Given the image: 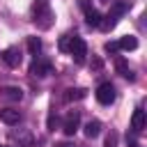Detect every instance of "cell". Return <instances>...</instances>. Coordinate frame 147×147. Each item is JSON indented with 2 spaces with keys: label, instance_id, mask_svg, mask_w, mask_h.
<instances>
[{
  "label": "cell",
  "instance_id": "44dd1931",
  "mask_svg": "<svg viewBox=\"0 0 147 147\" xmlns=\"http://www.w3.org/2000/svg\"><path fill=\"white\" fill-rule=\"evenodd\" d=\"M55 110H51V115H48V131H53V126H55Z\"/></svg>",
  "mask_w": 147,
  "mask_h": 147
},
{
  "label": "cell",
  "instance_id": "603a6c76",
  "mask_svg": "<svg viewBox=\"0 0 147 147\" xmlns=\"http://www.w3.org/2000/svg\"><path fill=\"white\" fill-rule=\"evenodd\" d=\"M126 145H129V147H138V142H136V138H129V136H126Z\"/></svg>",
  "mask_w": 147,
  "mask_h": 147
},
{
  "label": "cell",
  "instance_id": "5b68a950",
  "mask_svg": "<svg viewBox=\"0 0 147 147\" xmlns=\"http://www.w3.org/2000/svg\"><path fill=\"white\" fill-rule=\"evenodd\" d=\"M2 60H5V64H7V67L16 69V67L21 64V60H23L21 48H18V46H9V48H5V51H2Z\"/></svg>",
  "mask_w": 147,
  "mask_h": 147
},
{
  "label": "cell",
  "instance_id": "cb8c5ba5",
  "mask_svg": "<svg viewBox=\"0 0 147 147\" xmlns=\"http://www.w3.org/2000/svg\"><path fill=\"white\" fill-rule=\"evenodd\" d=\"M55 147H71V145H67V142H60V145H55Z\"/></svg>",
  "mask_w": 147,
  "mask_h": 147
},
{
  "label": "cell",
  "instance_id": "9c48e42d",
  "mask_svg": "<svg viewBox=\"0 0 147 147\" xmlns=\"http://www.w3.org/2000/svg\"><path fill=\"white\" fill-rule=\"evenodd\" d=\"M131 129H133L136 133H140V131L145 129V110H142V108H136V110H133V117H131Z\"/></svg>",
  "mask_w": 147,
  "mask_h": 147
},
{
  "label": "cell",
  "instance_id": "ba28073f",
  "mask_svg": "<svg viewBox=\"0 0 147 147\" xmlns=\"http://www.w3.org/2000/svg\"><path fill=\"white\" fill-rule=\"evenodd\" d=\"M0 122H5V124H9V126H14V124H18V122H21V113H18V110H14V108H2V110H0Z\"/></svg>",
  "mask_w": 147,
  "mask_h": 147
},
{
  "label": "cell",
  "instance_id": "4fadbf2b",
  "mask_svg": "<svg viewBox=\"0 0 147 147\" xmlns=\"http://www.w3.org/2000/svg\"><path fill=\"white\" fill-rule=\"evenodd\" d=\"M83 131H85V136H87V138H96V136L101 133V122H99V119H90V122L85 124V129H83Z\"/></svg>",
  "mask_w": 147,
  "mask_h": 147
},
{
  "label": "cell",
  "instance_id": "ac0fdd59",
  "mask_svg": "<svg viewBox=\"0 0 147 147\" xmlns=\"http://www.w3.org/2000/svg\"><path fill=\"white\" fill-rule=\"evenodd\" d=\"M117 140H119V138H117V133H115V131H110V133L106 136V140H103V147H117Z\"/></svg>",
  "mask_w": 147,
  "mask_h": 147
},
{
  "label": "cell",
  "instance_id": "7402d4cb",
  "mask_svg": "<svg viewBox=\"0 0 147 147\" xmlns=\"http://www.w3.org/2000/svg\"><path fill=\"white\" fill-rule=\"evenodd\" d=\"M92 69H101V60H99V57L92 60Z\"/></svg>",
  "mask_w": 147,
  "mask_h": 147
},
{
  "label": "cell",
  "instance_id": "9a60e30c",
  "mask_svg": "<svg viewBox=\"0 0 147 147\" xmlns=\"http://www.w3.org/2000/svg\"><path fill=\"white\" fill-rule=\"evenodd\" d=\"M115 25H117V18H115L113 14H106V16L101 18V23H99V28H101L103 32H110V30H113Z\"/></svg>",
  "mask_w": 147,
  "mask_h": 147
},
{
  "label": "cell",
  "instance_id": "7a4b0ae2",
  "mask_svg": "<svg viewBox=\"0 0 147 147\" xmlns=\"http://www.w3.org/2000/svg\"><path fill=\"white\" fill-rule=\"evenodd\" d=\"M78 64H83L85 62V55H87V44H85V39L83 37H71V44H69V51H67Z\"/></svg>",
  "mask_w": 147,
  "mask_h": 147
},
{
  "label": "cell",
  "instance_id": "52a82bcc",
  "mask_svg": "<svg viewBox=\"0 0 147 147\" xmlns=\"http://www.w3.org/2000/svg\"><path fill=\"white\" fill-rule=\"evenodd\" d=\"M51 71H53V67H51V62H46V60L34 57V60H32V64H30V74H32V76H37V78H44V76H48Z\"/></svg>",
  "mask_w": 147,
  "mask_h": 147
},
{
  "label": "cell",
  "instance_id": "ffe728a7",
  "mask_svg": "<svg viewBox=\"0 0 147 147\" xmlns=\"http://www.w3.org/2000/svg\"><path fill=\"white\" fill-rule=\"evenodd\" d=\"M103 48H106V53H117V51H119V44H117V41H106Z\"/></svg>",
  "mask_w": 147,
  "mask_h": 147
},
{
  "label": "cell",
  "instance_id": "8992f818",
  "mask_svg": "<svg viewBox=\"0 0 147 147\" xmlns=\"http://www.w3.org/2000/svg\"><path fill=\"white\" fill-rule=\"evenodd\" d=\"M78 124H80V113H78V110H71V113L64 117V124H62L64 136H74V133L78 131Z\"/></svg>",
  "mask_w": 147,
  "mask_h": 147
},
{
  "label": "cell",
  "instance_id": "5bb4252c",
  "mask_svg": "<svg viewBox=\"0 0 147 147\" xmlns=\"http://www.w3.org/2000/svg\"><path fill=\"white\" fill-rule=\"evenodd\" d=\"M115 69H117V71H119V74H122L124 78H129V80H136V76H133V71L129 69V64H126V62H124L122 57H117V60H115Z\"/></svg>",
  "mask_w": 147,
  "mask_h": 147
},
{
  "label": "cell",
  "instance_id": "d6986e66",
  "mask_svg": "<svg viewBox=\"0 0 147 147\" xmlns=\"http://www.w3.org/2000/svg\"><path fill=\"white\" fill-rule=\"evenodd\" d=\"M71 37H74V34H64V37L60 39V44H57V46H60V51H64V53L69 51V44H71Z\"/></svg>",
  "mask_w": 147,
  "mask_h": 147
},
{
  "label": "cell",
  "instance_id": "30bf717a",
  "mask_svg": "<svg viewBox=\"0 0 147 147\" xmlns=\"http://www.w3.org/2000/svg\"><path fill=\"white\" fill-rule=\"evenodd\" d=\"M2 96L9 99V101H21L23 99V90L16 87V85H7V87H2Z\"/></svg>",
  "mask_w": 147,
  "mask_h": 147
},
{
  "label": "cell",
  "instance_id": "8fae6325",
  "mask_svg": "<svg viewBox=\"0 0 147 147\" xmlns=\"http://www.w3.org/2000/svg\"><path fill=\"white\" fill-rule=\"evenodd\" d=\"M87 96V90L85 87H69L64 92V101H80Z\"/></svg>",
  "mask_w": 147,
  "mask_h": 147
},
{
  "label": "cell",
  "instance_id": "e0dca14e",
  "mask_svg": "<svg viewBox=\"0 0 147 147\" xmlns=\"http://www.w3.org/2000/svg\"><path fill=\"white\" fill-rule=\"evenodd\" d=\"M124 11H129V2H115V5L110 7V11H108V14H113L115 18H119Z\"/></svg>",
  "mask_w": 147,
  "mask_h": 147
},
{
  "label": "cell",
  "instance_id": "7c38bea8",
  "mask_svg": "<svg viewBox=\"0 0 147 147\" xmlns=\"http://www.w3.org/2000/svg\"><path fill=\"white\" fill-rule=\"evenodd\" d=\"M117 44H119L122 51H136V48H138V39H136L133 34H124Z\"/></svg>",
  "mask_w": 147,
  "mask_h": 147
},
{
  "label": "cell",
  "instance_id": "2e32d148",
  "mask_svg": "<svg viewBox=\"0 0 147 147\" xmlns=\"http://www.w3.org/2000/svg\"><path fill=\"white\" fill-rule=\"evenodd\" d=\"M28 51H30V55H39V51H41V39L39 37H28Z\"/></svg>",
  "mask_w": 147,
  "mask_h": 147
},
{
  "label": "cell",
  "instance_id": "277c9868",
  "mask_svg": "<svg viewBox=\"0 0 147 147\" xmlns=\"http://www.w3.org/2000/svg\"><path fill=\"white\" fill-rule=\"evenodd\" d=\"M96 101L103 103V106H110L115 101V87H113V83H101L96 87Z\"/></svg>",
  "mask_w": 147,
  "mask_h": 147
},
{
  "label": "cell",
  "instance_id": "6da1fadb",
  "mask_svg": "<svg viewBox=\"0 0 147 147\" xmlns=\"http://www.w3.org/2000/svg\"><path fill=\"white\" fill-rule=\"evenodd\" d=\"M32 21L39 30H48L53 23H55V14L51 9V2L48 0H34L32 2Z\"/></svg>",
  "mask_w": 147,
  "mask_h": 147
},
{
  "label": "cell",
  "instance_id": "d4e9b609",
  "mask_svg": "<svg viewBox=\"0 0 147 147\" xmlns=\"http://www.w3.org/2000/svg\"><path fill=\"white\" fill-rule=\"evenodd\" d=\"M0 147H5V145H0Z\"/></svg>",
  "mask_w": 147,
  "mask_h": 147
},
{
  "label": "cell",
  "instance_id": "3957f363",
  "mask_svg": "<svg viewBox=\"0 0 147 147\" xmlns=\"http://www.w3.org/2000/svg\"><path fill=\"white\" fill-rule=\"evenodd\" d=\"M78 5H80V9L85 11V23H87L90 28H99V23H101V14L92 7V2H90V0H80Z\"/></svg>",
  "mask_w": 147,
  "mask_h": 147
}]
</instances>
